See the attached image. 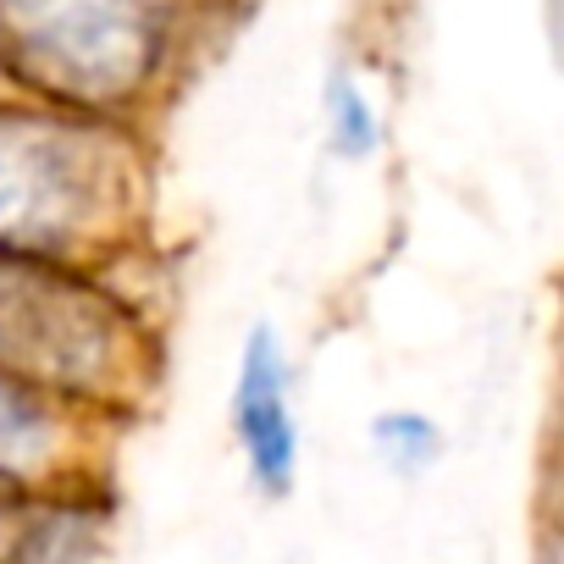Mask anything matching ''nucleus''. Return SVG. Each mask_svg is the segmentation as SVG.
Wrapping results in <instances>:
<instances>
[{
	"label": "nucleus",
	"mask_w": 564,
	"mask_h": 564,
	"mask_svg": "<svg viewBox=\"0 0 564 564\" xmlns=\"http://www.w3.org/2000/svg\"><path fill=\"white\" fill-rule=\"evenodd\" d=\"M117 150L78 122L0 111V260L45 265L117 205Z\"/></svg>",
	"instance_id": "obj_1"
},
{
	"label": "nucleus",
	"mask_w": 564,
	"mask_h": 564,
	"mask_svg": "<svg viewBox=\"0 0 564 564\" xmlns=\"http://www.w3.org/2000/svg\"><path fill=\"white\" fill-rule=\"evenodd\" d=\"M166 51L150 7H0V67L67 106H117L144 89Z\"/></svg>",
	"instance_id": "obj_2"
},
{
	"label": "nucleus",
	"mask_w": 564,
	"mask_h": 564,
	"mask_svg": "<svg viewBox=\"0 0 564 564\" xmlns=\"http://www.w3.org/2000/svg\"><path fill=\"white\" fill-rule=\"evenodd\" d=\"M232 432L243 448V465L260 492H289L300 470V415H294V382H289V355H282L271 327H254L238 355V382H232Z\"/></svg>",
	"instance_id": "obj_3"
},
{
	"label": "nucleus",
	"mask_w": 564,
	"mask_h": 564,
	"mask_svg": "<svg viewBox=\"0 0 564 564\" xmlns=\"http://www.w3.org/2000/svg\"><path fill=\"white\" fill-rule=\"evenodd\" d=\"M56 454V410L34 393V382L0 371V481H23Z\"/></svg>",
	"instance_id": "obj_4"
},
{
	"label": "nucleus",
	"mask_w": 564,
	"mask_h": 564,
	"mask_svg": "<svg viewBox=\"0 0 564 564\" xmlns=\"http://www.w3.org/2000/svg\"><path fill=\"white\" fill-rule=\"evenodd\" d=\"M327 133H333V150L349 161H360L382 144V117H377L371 95L360 89V78H349V73H333V84H327Z\"/></svg>",
	"instance_id": "obj_5"
},
{
	"label": "nucleus",
	"mask_w": 564,
	"mask_h": 564,
	"mask_svg": "<svg viewBox=\"0 0 564 564\" xmlns=\"http://www.w3.org/2000/svg\"><path fill=\"white\" fill-rule=\"evenodd\" d=\"M371 443H377V454H382L393 470H404V476H415L421 465L437 459V426H432L426 415H415V410H388V415H377V421H371Z\"/></svg>",
	"instance_id": "obj_6"
},
{
	"label": "nucleus",
	"mask_w": 564,
	"mask_h": 564,
	"mask_svg": "<svg viewBox=\"0 0 564 564\" xmlns=\"http://www.w3.org/2000/svg\"><path fill=\"white\" fill-rule=\"evenodd\" d=\"M12 531H18V487L0 481V542H7Z\"/></svg>",
	"instance_id": "obj_7"
}]
</instances>
